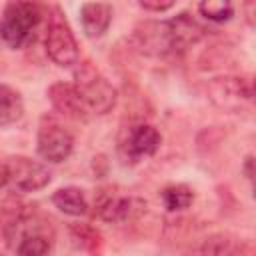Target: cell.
<instances>
[{"instance_id": "cell-14", "label": "cell", "mask_w": 256, "mask_h": 256, "mask_svg": "<svg viewBox=\"0 0 256 256\" xmlns=\"http://www.w3.org/2000/svg\"><path fill=\"white\" fill-rule=\"evenodd\" d=\"M52 204L68 216H84L88 212V200L78 186H64L52 194Z\"/></svg>"}, {"instance_id": "cell-7", "label": "cell", "mask_w": 256, "mask_h": 256, "mask_svg": "<svg viewBox=\"0 0 256 256\" xmlns=\"http://www.w3.org/2000/svg\"><path fill=\"white\" fill-rule=\"evenodd\" d=\"M46 54L48 58L62 68H70L74 64H78V44L76 38L68 26V22L56 14L52 16L48 28H46Z\"/></svg>"}, {"instance_id": "cell-13", "label": "cell", "mask_w": 256, "mask_h": 256, "mask_svg": "<svg viewBox=\"0 0 256 256\" xmlns=\"http://www.w3.org/2000/svg\"><path fill=\"white\" fill-rule=\"evenodd\" d=\"M242 246L240 242L224 232L206 236L192 252V256H240Z\"/></svg>"}, {"instance_id": "cell-6", "label": "cell", "mask_w": 256, "mask_h": 256, "mask_svg": "<svg viewBox=\"0 0 256 256\" xmlns=\"http://www.w3.org/2000/svg\"><path fill=\"white\" fill-rule=\"evenodd\" d=\"M206 94L214 106L224 112H240L250 106L254 88L252 80L244 76H216L206 84Z\"/></svg>"}, {"instance_id": "cell-12", "label": "cell", "mask_w": 256, "mask_h": 256, "mask_svg": "<svg viewBox=\"0 0 256 256\" xmlns=\"http://www.w3.org/2000/svg\"><path fill=\"white\" fill-rule=\"evenodd\" d=\"M80 22L88 38H100L110 28L112 6L106 2H84L80 6Z\"/></svg>"}, {"instance_id": "cell-3", "label": "cell", "mask_w": 256, "mask_h": 256, "mask_svg": "<svg viewBox=\"0 0 256 256\" xmlns=\"http://www.w3.org/2000/svg\"><path fill=\"white\" fill-rule=\"evenodd\" d=\"M44 10L36 2H8L0 18V40L14 50L24 48L40 26Z\"/></svg>"}, {"instance_id": "cell-17", "label": "cell", "mask_w": 256, "mask_h": 256, "mask_svg": "<svg viewBox=\"0 0 256 256\" xmlns=\"http://www.w3.org/2000/svg\"><path fill=\"white\" fill-rule=\"evenodd\" d=\"M198 12L206 20L220 24V22H228L234 16V6L232 2H226V0H208L198 4Z\"/></svg>"}, {"instance_id": "cell-9", "label": "cell", "mask_w": 256, "mask_h": 256, "mask_svg": "<svg viewBox=\"0 0 256 256\" xmlns=\"http://www.w3.org/2000/svg\"><path fill=\"white\" fill-rule=\"evenodd\" d=\"M160 144H162V136L152 124H136L126 130V134L120 142V150H122L124 158L138 162L142 158L156 154Z\"/></svg>"}, {"instance_id": "cell-1", "label": "cell", "mask_w": 256, "mask_h": 256, "mask_svg": "<svg viewBox=\"0 0 256 256\" xmlns=\"http://www.w3.org/2000/svg\"><path fill=\"white\" fill-rule=\"evenodd\" d=\"M206 30L188 12H180L168 20H146L134 28V48L152 58L180 54L204 38Z\"/></svg>"}, {"instance_id": "cell-4", "label": "cell", "mask_w": 256, "mask_h": 256, "mask_svg": "<svg viewBox=\"0 0 256 256\" xmlns=\"http://www.w3.org/2000/svg\"><path fill=\"white\" fill-rule=\"evenodd\" d=\"M52 180L50 170L32 158L10 156L0 162V192L12 188L16 192H36Z\"/></svg>"}, {"instance_id": "cell-15", "label": "cell", "mask_w": 256, "mask_h": 256, "mask_svg": "<svg viewBox=\"0 0 256 256\" xmlns=\"http://www.w3.org/2000/svg\"><path fill=\"white\" fill-rule=\"evenodd\" d=\"M24 114V100L20 92L0 82V128L18 122Z\"/></svg>"}, {"instance_id": "cell-11", "label": "cell", "mask_w": 256, "mask_h": 256, "mask_svg": "<svg viewBox=\"0 0 256 256\" xmlns=\"http://www.w3.org/2000/svg\"><path fill=\"white\" fill-rule=\"evenodd\" d=\"M134 204H136L134 198L118 194L114 190H106V192L98 194L94 208H96L98 218H102L106 222H122L134 212Z\"/></svg>"}, {"instance_id": "cell-8", "label": "cell", "mask_w": 256, "mask_h": 256, "mask_svg": "<svg viewBox=\"0 0 256 256\" xmlns=\"http://www.w3.org/2000/svg\"><path fill=\"white\" fill-rule=\"evenodd\" d=\"M72 150H74V138L66 128L54 122L40 126L38 140H36V152L42 160L50 164H60L70 158Z\"/></svg>"}, {"instance_id": "cell-19", "label": "cell", "mask_w": 256, "mask_h": 256, "mask_svg": "<svg viewBox=\"0 0 256 256\" xmlns=\"http://www.w3.org/2000/svg\"><path fill=\"white\" fill-rule=\"evenodd\" d=\"M252 162H254V158L252 156H246V160H244V172H246V178L248 180H252Z\"/></svg>"}, {"instance_id": "cell-5", "label": "cell", "mask_w": 256, "mask_h": 256, "mask_svg": "<svg viewBox=\"0 0 256 256\" xmlns=\"http://www.w3.org/2000/svg\"><path fill=\"white\" fill-rule=\"evenodd\" d=\"M74 88L84 100L90 114H106L116 104V88L88 62L80 64L74 72Z\"/></svg>"}, {"instance_id": "cell-18", "label": "cell", "mask_w": 256, "mask_h": 256, "mask_svg": "<svg viewBox=\"0 0 256 256\" xmlns=\"http://www.w3.org/2000/svg\"><path fill=\"white\" fill-rule=\"evenodd\" d=\"M138 6L142 10H148V12H166V10H170L174 6V2L172 0H166V2H160V0H156V2L142 0V2H138Z\"/></svg>"}, {"instance_id": "cell-16", "label": "cell", "mask_w": 256, "mask_h": 256, "mask_svg": "<svg viewBox=\"0 0 256 256\" xmlns=\"http://www.w3.org/2000/svg\"><path fill=\"white\" fill-rule=\"evenodd\" d=\"M160 198L166 210L178 212V210L188 208L194 202V190L186 184H170L160 192Z\"/></svg>"}, {"instance_id": "cell-10", "label": "cell", "mask_w": 256, "mask_h": 256, "mask_svg": "<svg viewBox=\"0 0 256 256\" xmlns=\"http://www.w3.org/2000/svg\"><path fill=\"white\" fill-rule=\"evenodd\" d=\"M48 100L50 104L64 116L72 118V120H88L90 112L84 104V100L80 98L78 90L74 88V84L70 82H54L48 88Z\"/></svg>"}, {"instance_id": "cell-2", "label": "cell", "mask_w": 256, "mask_h": 256, "mask_svg": "<svg viewBox=\"0 0 256 256\" xmlns=\"http://www.w3.org/2000/svg\"><path fill=\"white\" fill-rule=\"evenodd\" d=\"M52 238L50 224L32 212H18L4 226V240L14 256H48Z\"/></svg>"}]
</instances>
